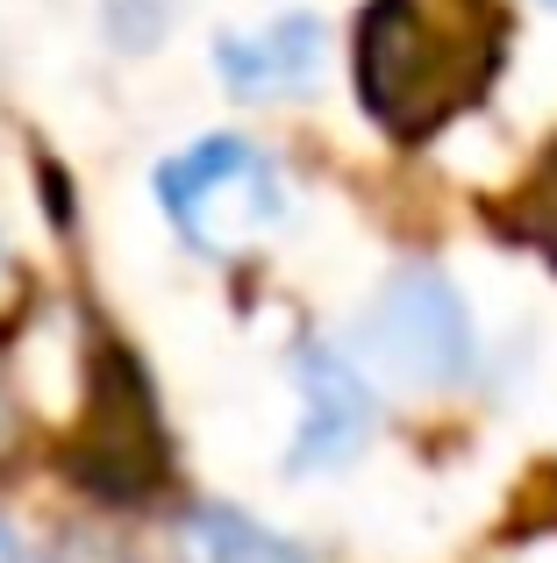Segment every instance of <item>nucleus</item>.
<instances>
[{
  "label": "nucleus",
  "instance_id": "obj_1",
  "mask_svg": "<svg viewBox=\"0 0 557 563\" xmlns=\"http://www.w3.org/2000/svg\"><path fill=\"white\" fill-rule=\"evenodd\" d=\"M507 0H372L358 14V100L393 143H429L493 93L507 65Z\"/></svg>",
  "mask_w": 557,
  "mask_h": 563
},
{
  "label": "nucleus",
  "instance_id": "obj_2",
  "mask_svg": "<svg viewBox=\"0 0 557 563\" xmlns=\"http://www.w3.org/2000/svg\"><path fill=\"white\" fill-rule=\"evenodd\" d=\"M57 464L79 493L108 499V507H143L172 478V435H165V413H157L151 372L122 343H94L86 407L72 421Z\"/></svg>",
  "mask_w": 557,
  "mask_h": 563
},
{
  "label": "nucleus",
  "instance_id": "obj_3",
  "mask_svg": "<svg viewBox=\"0 0 557 563\" xmlns=\"http://www.w3.org/2000/svg\"><path fill=\"white\" fill-rule=\"evenodd\" d=\"M157 207L165 221L200 250V257H243L278 229L286 214V186H278L272 157L243 136H200L194 151L157 165Z\"/></svg>",
  "mask_w": 557,
  "mask_h": 563
},
{
  "label": "nucleus",
  "instance_id": "obj_4",
  "mask_svg": "<svg viewBox=\"0 0 557 563\" xmlns=\"http://www.w3.org/2000/svg\"><path fill=\"white\" fill-rule=\"evenodd\" d=\"M364 343L386 364L393 378H407L415 393H436V385H458L472 372V321H465V300L450 292L444 272L415 264L401 272L386 292H379L372 321H364Z\"/></svg>",
  "mask_w": 557,
  "mask_h": 563
},
{
  "label": "nucleus",
  "instance_id": "obj_5",
  "mask_svg": "<svg viewBox=\"0 0 557 563\" xmlns=\"http://www.w3.org/2000/svg\"><path fill=\"white\" fill-rule=\"evenodd\" d=\"M301 442H293L286 464L293 471H329V464H350L364 442V428H372V393H364V378L350 372L336 350H301Z\"/></svg>",
  "mask_w": 557,
  "mask_h": 563
},
{
  "label": "nucleus",
  "instance_id": "obj_6",
  "mask_svg": "<svg viewBox=\"0 0 557 563\" xmlns=\"http://www.w3.org/2000/svg\"><path fill=\"white\" fill-rule=\"evenodd\" d=\"M215 71H222V86L243 93V100L301 93L321 71V22L315 14H278L265 29H237V36L215 43Z\"/></svg>",
  "mask_w": 557,
  "mask_h": 563
},
{
  "label": "nucleus",
  "instance_id": "obj_7",
  "mask_svg": "<svg viewBox=\"0 0 557 563\" xmlns=\"http://www.w3.org/2000/svg\"><path fill=\"white\" fill-rule=\"evenodd\" d=\"M179 563H307L286 536L258 528L251 514L237 507H200L186 514V536H179Z\"/></svg>",
  "mask_w": 557,
  "mask_h": 563
},
{
  "label": "nucleus",
  "instance_id": "obj_8",
  "mask_svg": "<svg viewBox=\"0 0 557 563\" xmlns=\"http://www.w3.org/2000/svg\"><path fill=\"white\" fill-rule=\"evenodd\" d=\"M501 229L515 235V243H529L536 257H544L550 272H557V143H550L544 157H536V172H529V179L507 192Z\"/></svg>",
  "mask_w": 557,
  "mask_h": 563
},
{
  "label": "nucleus",
  "instance_id": "obj_9",
  "mask_svg": "<svg viewBox=\"0 0 557 563\" xmlns=\"http://www.w3.org/2000/svg\"><path fill=\"white\" fill-rule=\"evenodd\" d=\"M100 14H108V36L122 51H151L157 29L172 22V0H100Z\"/></svg>",
  "mask_w": 557,
  "mask_h": 563
},
{
  "label": "nucleus",
  "instance_id": "obj_10",
  "mask_svg": "<svg viewBox=\"0 0 557 563\" xmlns=\"http://www.w3.org/2000/svg\"><path fill=\"white\" fill-rule=\"evenodd\" d=\"M0 563H29V556H22V542H14L8 528H0Z\"/></svg>",
  "mask_w": 557,
  "mask_h": 563
},
{
  "label": "nucleus",
  "instance_id": "obj_11",
  "mask_svg": "<svg viewBox=\"0 0 557 563\" xmlns=\"http://www.w3.org/2000/svg\"><path fill=\"white\" fill-rule=\"evenodd\" d=\"M550 8H557V0H550Z\"/></svg>",
  "mask_w": 557,
  "mask_h": 563
}]
</instances>
